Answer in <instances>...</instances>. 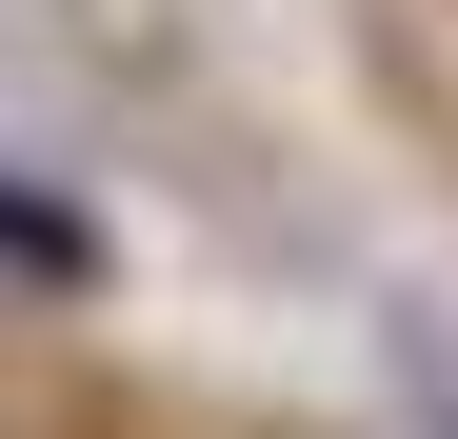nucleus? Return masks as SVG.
I'll use <instances>...</instances> for the list:
<instances>
[{
  "label": "nucleus",
  "instance_id": "1",
  "mask_svg": "<svg viewBox=\"0 0 458 439\" xmlns=\"http://www.w3.org/2000/svg\"><path fill=\"white\" fill-rule=\"evenodd\" d=\"M0 280H40V300H81V280H100V240H81L60 200H21V180H0Z\"/></svg>",
  "mask_w": 458,
  "mask_h": 439
}]
</instances>
